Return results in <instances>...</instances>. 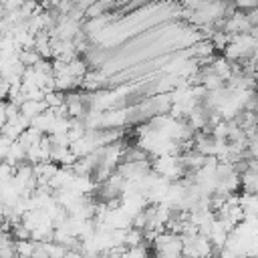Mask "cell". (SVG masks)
<instances>
[{
    "instance_id": "obj_1",
    "label": "cell",
    "mask_w": 258,
    "mask_h": 258,
    "mask_svg": "<svg viewBox=\"0 0 258 258\" xmlns=\"http://www.w3.org/2000/svg\"><path fill=\"white\" fill-rule=\"evenodd\" d=\"M47 109H49V107H47L45 101H27V103L21 107V115H25L29 121H33V119H37L39 115H43Z\"/></svg>"
},
{
    "instance_id": "obj_2",
    "label": "cell",
    "mask_w": 258,
    "mask_h": 258,
    "mask_svg": "<svg viewBox=\"0 0 258 258\" xmlns=\"http://www.w3.org/2000/svg\"><path fill=\"white\" fill-rule=\"evenodd\" d=\"M19 61H21L27 69H33V67L41 61V55H39L35 49H23V51L19 53Z\"/></svg>"
},
{
    "instance_id": "obj_3",
    "label": "cell",
    "mask_w": 258,
    "mask_h": 258,
    "mask_svg": "<svg viewBox=\"0 0 258 258\" xmlns=\"http://www.w3.org/2000/svg\"><path fill=\"white\" fill-rule=\"evenodd\" d=\"M15 250H17V256H21V258H33V240L17 242Z\"/></svg>"
},
{
    "instance_id": "obj_4",
    "label": "cell",
    "mask_w": 258,
    "mask_h": 258,
    "mask_svg": "<svg viewBox=\"0 0 258 258\" xmlns=\"http://www.w3.org/2000/svg\"><path fill=\"white\" fill-rule=\"evenodd\" d=\"M47 250H49V258H65L67 256V248H63L55 242L47 244Z\"/></svg>"
},
{
    "instance_id": "obj_5",
    "label": "cell",
    "mask_w": 258,
    "mask_h": 258,
    "mask_svg": "<svg viewBox=\"0 0 258 258\" xmlns=\"http://www.w3.org/2000/svg\"><path fill=\"white\" fill-rule=\"evenodd\" d=\"M0 234H3V224H0Z\"/></svg>"
}]
</instances>
